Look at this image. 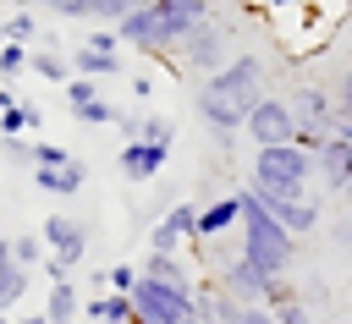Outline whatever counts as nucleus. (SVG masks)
<instances>
[{
	"instance_id": "obj_1",
	"label": "nucleus",
	"mask_w": 352,
	"mask_h": 324,
	"mask_svg": "<svg viewBox=\"0 0 352 324\" xmlns=\"http://www.w3.org/2000/svg\"><path fill=\"white\" fill-rule=\"evenodd\" d=\"M264 99V60L258 55H231L214 77L198 82V121L209 126L214 148H231L236 132L248 126V110Z\"/></svg>"
},
{
	"instance_id": "obj_2",
	"label": "nucleus",
	"mask_w": 352,
	"mask_h": 324,
	"mask_svg": "<svg viewBox=\"0 0 352 324\" xmlns=\"http://www.w3.org/2000/svg\"><path fill=\"white\" fill-rule=\"evenodd\" d=\"M236 231H242V258H248L253 269H264L270 280L292 275V264H297V247H302V242H297V236H292V231H286V225L258 203V192H253V187L242 192V225H236Z\"/></svg>"
},
{
	"instance_id": "obj_3",
	"label": "nucleus",
	"mask_w": 352,
	"mask_h": 324,
	"mask_svg": "<svg viewBox=\"0 0 352 324\" xmlns=\"http://www.w3.org/2000/svg\"><path fill=\"white\" fill-rule=\"evenodd\" d=\"M308 176H314V154H302L297 143L253 148V192L258 198H308Z\"/></svg>"
},
{
	"instance_id": "obj_4",
	"label": "nucleus",
	"mask_w": 352,
	"mask_h": 324,
	"mask_svg": "<svg viewBox=\"0 0 352 324\" xmlns=\"http://www.w3.org/2000/svg\"><path fill=\"white\" fill-rule=\"evenodd\" d=\"M138 324H198V280L192 286H165V280H138L132 291Z\"/></svg>"
},
{
	"instance_id": "obj_5",
	"label": "nucleus",
	"mask_w": 352,
	"mask_h": 324,
	"mask_svg": "<svg viewBox=\"0 0 352 324\" xmlns=\"http://www.w3.org/2000/svg\"><path fill=\"white\" fill-rule=\"evenodd\" d=\"M192 71H204V77H214L226 60H231V27L220 22V16H209V22H198L187 38H182V49H176Z\"/></svg>"
},
{
	"instance_id": "obj_6",
	"label": "nucleus",
	"mask_w": 352,
	"mask_h": 324,
	"mask_svg": "<svg viewBox=\"0 0 352 324\" xmlns=\"http://www.w3.org/2000/svg\"><path fill=\"white\" fill-rule=\"evenodd\" d=\"M242 132L253 137V148L292 143V137H297V110H292V99H275V93H264V99L248 110V126H242Z\"/></svg>"
},
{
	"instance_id": "obj_7",
	"label": "nucleus",
	"mask_w": 352,
	"mask_h": 324,
	"mask_svg": "<svg viewBox=\"0 0 352 324\" xmlns=\"http://www.w3.org/2000/svg\"><path fill=\"white\" fill-rule=\"evenodd\" d=\"M116 33H121V44H132V49H143V55H170V49H176V38H170V27H165V11H160L154 0H143L132 16H121Z\"/></svg>"
},
{
	"instance_id": "obj_8",
	"label": "nucleus",
	"mask_w": 352,
	"mask_h": 324,
	"mask_svg": "<svg viewBox=\"0 0 352 324\" xmlns=\"http://www.w3.org/2000/svg\"><path fill=\"white\" fill-rule=\"evenodd\" d=\"M187 242H198V203H192V198L170 203V209L154 220V231H148V253H182Z\"/></svg>"
},
{
	"instance_id": "obj_9",
	"label": "nucleus",
	"mask_w": 352,
	"mask_h": 324,
	"mask_svg": "<svg viewBox=\"0 0 352 324\" xmlns=\"http://www.w3.org/2000/svg\"><path fill=\"white\" fill-rule=\"evenodd\" d=\"M38 236H44V247H50V258H60L66 269H77V264L88 258V225H82L77 214H50V220L38 225Z\"/></svg>"
},
{
	"instance_id": "obj_10",
	"label": "nucleus",
	"mask_w": 352,
	"mask_h": 324,
	"mask_svg": "<svg viewBox=\"0 0 352 324\" xmlns=\"http://www.w3.org/2000/svg\"><path fill=\"white\" fill-rule=\"evenodd\" d=\"M214 280H220V291H226L231 302H242V308H264V291H270V275H264V269H253V264H248L242 253H236V258H226Z\"/></svg>"
},
{
	"instance_id": "obj_11",
	"label": "nucleus",
	"mask_w": 352,
	"mask_h": 324,
	"mask_svg": "<svg viewBox=\"0 0 352 324\" xmlns=\"http://www.w3.org/2000/svg\"><path fill=\"white\" fill-rule=\"evenodd\" d=\"M292 110H297V126H308V132H324V137H330V126H336V93H330V88L302 82V88L292 93Z\"/></svg>"
},
{
	"instance_id": "obj_12",
	"label": "nucleus",
	"mask_w": 352,
	"mask_h": 324,
	"mask_svg": "<svg viewBox=\"0 0 352 324\" xmlns=\"http://www.w3.org/2000/svg\"><path fill=\"white\" fill-rule=\"evenodd\" d=\"M314 176H319L330 192H346V187H352V143L330 132V137L319 143V154H314Z\"/></svg>"
},
{
	"instance_id": "obj_13",
	"label": "nucleus",
	"mask_w": 352,
	"mask_h": 324,
	"mask_svg": "<svg viewBox=\"0 0 352 324\" xmlns=\"http://www.w3.org/2000/svg\"><path fill=\"white\" fill-rule=\"evenodd\" d=\"M165 159H170V148H160V143H121L116 170H121L126 181H154V176L165 170Z\"/></svg>"
},
{
	"instance_id": "obj_14",
	"label": "nucleus",
	"mask_w": 352,
	"mask_h": 324,
	"mask_svg": "<svg viewBox=\"0 0 352 324\" xmlns=\"http://www.w3.org/2000/svg\"><path fill=\"white\" fill-rule=\"evenodd\" d=\"M258 203H264V209H270L297 242L319 231V203H314V198H258Z\"/></svg>"
},
{
	"instance_id": "obj_15",
	"label": "nucleus",
	"mask_w": 352,
	"mask_h": 324,
	"mask_svg": "<svg viewBox=\"0 0 352 324\" xmlns=\"http://www.w3.org/2000/svg\"><path fill=\"white\" fill-rule=\"evenodd\" d=\"M231 225H242V192H226V198H209V203H198V242H209V236H226Z\"/></svg>"
},
{
	"instance_id": "obj_16",
	"label": "nucleus",
	"mask_w": 352,
	"mask_h": 324,
	"mask_svg": "<svg viewBox=\"0 0 352 324\" xmlns=\"http://www.w3.org/2000/svg\"><path fill=\"white\" fill-rule=\"evenodd\" d=\"M154 5L165 11V27H170L176 49H182V38H187L198 22H209V16H214V0H154Z\"/></svg>"
},
{
	"instance_id": "obj_17",
	"label": "nucleus",
	"mask_w": 352,
	"mask_h": 324,
	"mask_svg": "<svg viewBox=\"0 0 352 324\" xmlns=\"http://www.w3.org/2000/svg\"><path fill=\"white\" fill-rule=\"evenodd\" d=\"M38 5H50L55 16H104V22L116 27V22L132 16L143 0H38Z\"/></svg>"
},
{
	"instance_id": "obj_18",
	"label": "nucleus",
	"mask_w": 352,
	"mask_h": 324,
	"mask_svg": "<svg viewBox=\"0 0 352 324\" xmlns=\"http://www.w3.org/2000/svg\"><path fill=\"white\" fill-rule=\"evenodd\" d=\"M33 187L38 192H50V198H77L82 187H88V165L82 159H72V165H55V170H33Z\"/></svg>"
},
{
	"instance_id": "obj_19",
	"label": "nucleus",
	"mask_w": 352,
	"mask_h": 324,
	"mask_svg": "<svg viewBox=\"0 0 352 324\" xmlns=\"http://www.w3.org/2000/svg\"><path fill=\"white\" fill-rule=\"evenodd\" d=\"M66 60H72V77H88V82H99V77H121V71H126L121 55H104V49H88V44H77Z\"/></svg>"
},
{
	"instance_id": "obj_20",
	"label": "nucleus",
	"mask_w": 352,
	"mask_h": 324,
	"mask_svg": "<svg viewBox=\"0 0 352 324\" xmlns=\"http://www.w3.org/2000/svg\"><path fill=\"white\" fill-rule=\"evenodd\" d=\"M82 313H88V324H138V313H132V297H116V291H99V297H88V302H82Z\"/></svg>"
},
{
	"instance_id": "obj_21",
	"label": "nucleus",
	"mask_w": 352,
	"mask_h": 324,
	"mask_svg": "<svg viewBox=\"0 0 352 324\" xmlns=\"http://www.w3.org/2000/svg\"><path fill=\"white\" fill-rule=\"evenodd\" d=\"M0 44L38 49V44H44V27H38V16H28V11H16V16H0Z\"/></svg>"
},
{
	"instance_id": "obj_22",
	"label": "nucleus",
	"mask_w": 352,
	"mask_h": 324,
	"mask_svg": "<svg viewBox=\"0 0 352 324\" xmlns=\"http://www.w3.org/2000/svg\"><path fill=\"white\" fill-rule=\"evenodd\" d=\"M77 313H82L77 286H72V280H55V286H50V297H44V319H50V324H72Z\"/></svg>"
},
{
	"instance_id": "obj_23",
	"label": "nucleus",
	"mask_w": 352,
	"mask_h": 324,
	"mask_svg": "<svg viewBox=\"0 0 352 324\" xmlns=\"http://www.w3.org/2000/svg\"><path fill=\"white\" fill-rule=\"evenodd\" d=\"M143 275H148V280H165V286H192L182 253H148V258H143Z\"/></svg>"
},
{
	"instance_id": "obj_24",
	"label": "nucleus",
	"mask_w": 352,
	"mask_h": 324,
	"mask_svg": "<svg viewBox=\"0 0 352 324\" xmlns=\"http://www.w3.org/2000/svg\"><path fill=\"white\" fill-rule=\"evenodd\" d=\"M28 71H33V77H44V82H60V88L72 82V60H66L60 49H44V44L33 49V60H28Z\"/></svg>"
},
{
	"instance_id": "obj_25",
	"label": "nucleus",
	"mask_w": 352,
	"mask_h": 324,
	"mask_svg": "<svg viewBox=\"0 0 352 324\" xmlns=\"http://www.w3.org/2000/svg\"><path fill=\"white\" fill-rule=\"evenodd\" d=\"M138 143H160V148H176V121H170V115H154V110H143Z\"/></svg>"
},
{
	"instance_id": "obj_26",
	"label": "nucleus",
	"mask_w": 352,
	"mask_h": 324,
	"mask_svg": "<svg viewBox=\"0 0 352 324\" xmlns=\"http://www.w3.org/2000/svg\"><path fill=\"white\" fill-rule=\"evenodd\" d=\"M11 258H16L22 269H38V264L50 258V247H44V236H38V231H28V236H11Z\"/></svg>"
},
{
	"instance_id": "obj_27",
	"label": "nucleus",
	"mask_w": 352,
	"mask_h": 324,
	"mask_svg": "<svg viewBox=\"0 0 352 324\" xmlns=\"http://www.w3.org/2000/svg\"><path fill=\"white\" fill-rule=\"evenodd\" d=\"M138 280H143V269H132V264H110L104 269V291H116V297H132Z\"/></svg>"
},
{
	"instance_id": "obj_28",
	"label": "nucleus",
	"mask_w": 352,
	"mask_h": 324,
	"mask_svg": "<svg viewBox=\"0 0 352 324\" xmlns=\"http://www.w3.org/2000/svg\"><path fill=\"white\" fill-rule=\"evenodd\" d=\"M28 60H33V49H22V44H0V82H16V77L28 71Z\"/></svg>"
},
{
	"instance_id": "obj_29",
	"label": "nucleus",
	"mask_w": 352,
	"mask_h": 324,
	"mask_svg": "<svg viewBox=\"0 0 352 324\" xmlns=\"http://www.w3.org/2000/svg\"><path fill=\"white\" fill-rule=\"evenodd\" d=\"M77 154L72 148H60V143H33V170L44 165V170H55V165H72Z\"/></svg>"
},
{
	"instance_id": "obj_30",
	"label": "nucleus",
	"mask_w": 352,
	"mask_h": 324,
	"mask_svg": "<svg viewBox=\"0 0 352 324\" xmlns=\"http://www.w3.org/2000/svg\"><path fill=\"white\" fill-rule=\"evenodd\" d=\"M0 159H6V165H28V170H33V143H28V137H0Z\"/></svg>"
},
{
	"instance_id": "obj_31",
	"label": "nucleus",
	"mask_w": 352,
	"mask_h": 324,
	"mask_svg": "<svg viewBox=\"0 0 352 324\" xmlns=\"http://www.w3.org/2000/svg\"><path fill=\"white\" fill-rule=\"evenodd\" d=\"M297 297H302V291H297V286L280 275V280H270V291H264V308L275 313V308H286V302H297Z\"/></svg>"
},
{
	"instance_id": "obj_32",
	"label": "nucleus",
	"mask_w": 352,
	"mask_h": 324,
	"mask_svg": "<svg viewBox=\"0 0 352 324\" xmlns=\"http://www.w3.org/2000/svg\"><path fill=\"white\" fill-rule=\"evenodd\" d=\"M82 44H88V49H104V55H121V33H116V27H94Z\"/></svg>"
},
{
	"instance_id": "obj_33",
	"label": "nucleus",
	"mask_w": 352,
	"mask_h": 324,
	"mask_svg": "<svg viewBox=\"0 0 352 324\" xmlns=\"http://www.w3.org/2000/svg\"><path fill=\"white\" fill-rule=\"evenodd\" d=\"M336 115H341V121H352V66L336 77Z\"/></svg>"
},
{
	"instance_id": "obj_34",
	"label": "nucleus",
	"mask_w": 352,
	"mask_h": 324,
	"mask_svg": "<svg viewBox=\"0 0 352 324\" xmlns=\"http://www.w3.org/2000/svg\"><path fill=\"white\" fill-rule=\"evenodd\" d=\"M275 324H314V313H308V302L297 297V302H286V308H275Z\"/></svg>"
},
{
	"instance_id": "obj_35",
	"label": "nucleus",
	"mask_w": 352,
	"mask_h": 324,
	"mask_svg": "<svg viewBox=\"0 0 352 324\" xmlns=\"http://www.w3.org/2000/svg\"><path fill=\"white\" fill-rule=\"evenodd\" d=\"M132 99H154V77H143V71H132Z\"/></svg>"
},
{
	"instance_id": "obj_36",
	"label": "nucleus",
	"mask_w": 352,
	"mask_h": 324,
	"mask_svg": "<svg viewBox=\"0 0 352 324\" xmlns=\"http://www.w3.org/2000/svg\"><path fill=\"white\" fill-rule=\"evenodd\" d=\"M242 324H275L270 308H242Z\"/></svg>"
},
{
	"instance_id": "obj_37",
	"label": "nucleus",
	"mask_w": 352,
	"mask_h": 324,
	"mask_svg": "<svg viewBox=\"0 0 352 324\" xmlns=\"http://www.w3.org/2000/svg\"><path fill=\"white\" fill-rule=\"evenodd\" d=\"M16 104H22V99L11 93V82H0V115H6V110H16Z\"/></svg>"
},
{
	"instance_id": "obj_38",
	"label": "nucleus",
	"mask_w": 352,
	"mask_h": 324,
	"mask_svg": "<svg viewBox=\"0 0 352 324\" xmlns=\"http://www.w3.org/2000/svg\"><path fill=\"white\" fill-rule=\"evenodd\" d=\"M16 324H50V319H44V313H28V319H16Z\"/></svg>"
},
{
	"instance_id": "obj_39",
	"label": "nucleus",
	"mask_w": 352,
	"mask_h": 324,
	"mask_svg": "<svg viewBox=\"0 0 352 324\" xmlns=\"http://www.w3.org/2000/svg\"><path fill=\"white\" fill-rule=\"evenodd\" d=\"M264 5H275V11H286V5H292V0H264Z\"/></svg>"
},
{
	"instance_id": "obj_40",
	"label": "nucleus",
	"mask_w": 352,
	"mask_h": 324,
	"mask_svg": "<svg viewBox=\"0 0 352 324\" xmlns=\"http://www.w3.org/2000/svg\"><path fill=\"white\" fill-rule=\"evenodd\" d=\"M346 324H352V319H346Z\"/></svg>"
},
{
	"instance_id": "obj_41",
	"label": "nucleus",
	"mask_w": 352,
	"mask_h": 324,
	"mask_svg": "<svg viewBox=\"0 0 352 324\" xmlns=\"http://www.w3.org/2000/svg\"><path fill=\"white\" fill-rule=\"evenodd\" d=\"M346 5H352V0H346Z\"/></svg>"
},
{
	"instance_id": "obj_42",
	"label": "nucleus",
	"mask_w": 352,
	"mask_h": 324,
	"mask_svg": "<svg viewBox=\"0 0 352 324\" xmlns=\"http://www.w3.org/2000/svg\"><path fill=\"white\" fill-rule=\"evenodd\" d=\"M16 5H22V0H16Z\"/></svg>"
}]
</instances>
